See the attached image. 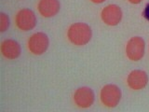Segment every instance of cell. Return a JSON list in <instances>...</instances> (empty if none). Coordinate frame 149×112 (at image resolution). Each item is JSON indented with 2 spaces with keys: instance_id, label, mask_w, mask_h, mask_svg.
<instances>
[{
  "instance_id": "obj_12",
  "label": "cell",
  "mask_w": 149,
  "mask_h": 112,
  "mask_svg": "<svg viewBox=\"0 0 149 112\" xmlns=\"http://www.w3.org/2000/svg\"><path fill=\"white\" fill-rule=\"evenodd\" d=\"M143 17L149 22V3H147L143 10Z\"/></svg>"
},
{
  "instance_id": "obj_5",
  "label": "cell",
  "mask_w": 149,
  "mask_h": 112,
  "mask_svg": "<svg viewBox=\"0 0 149 112\" xmlns=\"http://www.w3.org/2000/svg\"><path fill=\"white\" fill-rule=\"evenodd\" d=\"M36 16L35 12L30 8L20 9L15 16V24L22 31L33 30L36 25Z\"/></svg>"
},
{
  "instance_id": "obj_11",
  "label": "cell",
  "mask_w": 149,
  "mask_h": 112,
  "mask_svg": "<svg viewBox=\"0 0 149 112\" xmlns=\"http://www.w3.org/2000/svg\"><path fill=\"white\" fill-rule=\"evenodd\" d=\"M0 32L4 33L5 31H7L10 24V21H9V18L6 13L1 12L0 13Z\"/></svg>"
},
{
  "instance_id": "obj_8",
  "label": "cell",
  "mask_w": 149,
  "mask_h": 112,
  "mask_svg": "<svg viewBox=\"0 0 149 112\" xmlns=\"http://www.w3.org/2000/svg\"><path fill=\"white\" fill-rule=\"evenodd\" d=\"M148 83V75L143 70H132L128 75L127 84L128 86L134 91L143 90L146 87Z\"/></svg>"
},
{
  "instance_id": "obj_1",
  "label": "cell",
  "mask_w": 149,
  "mask_h": 112,
  "mask_svg": "<svg viewBox=\"0 0 149 112\" xmlns=\"http://www.w3.org/2000/svg\"><path fill=\"white\" fill-rule=\"evenodd\" d=\"M92 30L85 22H74L67 30V38L74 46H85L91 41Z\"/></svg>"
},
{
  "instance_id": "obj_9",
  "label": "cell",
  "mask_w": 149,
  "mask_h": 112,
  "mask_svg": "<svg viewBox=\"0 0 149 112\" xmlns=\"http://www.w3.org/2000/svg\"><path fill=\"white\" fill-rule=\"evenodd\" d=\"M22 48L19 42L8 38L5 39L1 43V54L8 60H15L21 56Z\"/></svg>"
},
{
  "instance_id": "obj_7",
  "label": "cell",
  "mask_w": 149,
  "mask_h": 112,
  "mask_svg": "<svg viewBox=\"0 0 149 112\" xmlns=\"http://www.w3.org/2000/svg\"><path fill=\"white\" fill-rule=\"evenodd\" d=\"M74 102L80 108H88L95 100V94L92 89L88 87H80L76 90L74 93Z\"/></svg>"
},
{
  "instance_id": "obj_10",
  "label": "cell",
  "mask_w": 149,
  "mask_h": 112,
  "mask_svg": "<svg viewBox=\"0 0 149 112\" xmlns=\"http://www.w3.org/2000/svg\"><path fill=\"white\" fill-rule=\"evenodd\" d=\"M61 9L59 0H39L37 4V10L41 16L51 18L57 15Z\"/></svg>"
},
{
  "instance_id": "obj_14",
  "label": "cell",
  "mask_w": 149,
  "mask_h": 112,
  "mask_svg": "<svg viewBox=\"0 0 149 112\" xmlns=\"http://www.w3.org/2000/svg\"><path fill=\"white\" fill-rule=\"evenodd\" d=\"M91 1L92 3H94V4H102V3L105 2L106 0H91Z\"/></svg>"
},
{
  "instance_id": "obj_4",
  "label": "cell",
  "mask_w": 149,
  "mask_h": 112,
  "mask_svg": "<svg viewBox=\"0 0 149 112\" xmlns=\"http://www.w3.org/2000/svg\"><path fill=\"white\" fill-rule=\"evenodd\" d=\"M49 46V39L43 32H37L33 34L27 41L29 51L34 55L39 56L45 53Z\"/></svg>"
},
{
  "instance_id": "obj_6",
  "label": "cell",
  "mask_w": 149,
  "mask_h": 112,
  "mask_svg": "<svg viewBox=\"0 0 149 112\" xmlns=\"http://www.w3.org/2000/svg\"><path fill=\"white\" fill-rule=\"evenodd\" d=\"M123 17L122 9L119 6L116 4L107 5L102 9L101 18L106 25L109 26H116L121 22Z\"/></svg>"
},
{
  "instance_id": "obj_2",
  "label": "cell",
  "mask_w": 149,
  "mask_h": 112,
  "mask_svg": "<svg viewBox=\"0 0 149 112\" xmlns=\"http://www.w3.org/2000/svg\"><path fill=\"white\" fill-rule=\"evenodd\" d=\"M122 97L120 88L115 84H107L102 88L100 92V100L106 107L113 108L119 104Z\"/></svg>"
},
{
  "instance_id": "obj_3",
  "label": "cell",
  "mask_w": 149,
  "mask_h": 112,
  "mask_svg": "<svg viewBox=\"0 0 149 112\" xmlns=\"http://www.w3.org/2000/svg\"><path fill=\"white\" fill-rule=\"evenodd\" d=\"M127 57L133 62L142 60L146 52V42L141 36H132L128 40L125 47Z\"/></svg>"
},
{
  "instance_id": "obj_13",
  "label": "cell",
  "mask_w": 149,
  "mask_h": 112,
  "mask_svg": "<svg viewBox=\"0 0 149 112\" xmlns=\"http://www.w3.org/2000/svg\"><path fill=\"white\" fill-rule=\"evenodd\" d=\"M128 1L130 3V4H133V5H136V4H140L143 0H128Z\"/></svg>"
}]
</instances>
